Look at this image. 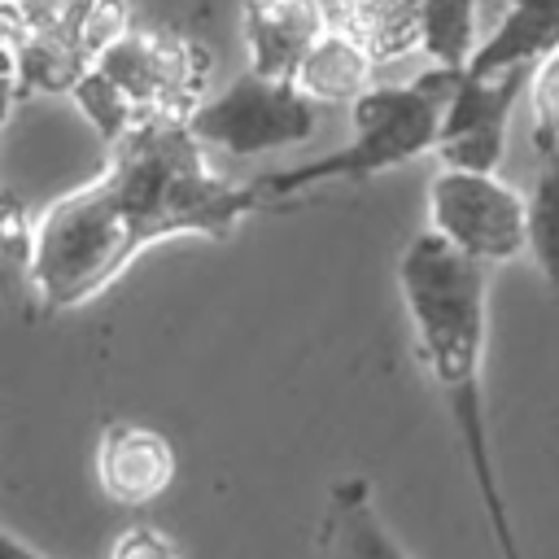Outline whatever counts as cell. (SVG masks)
Wrapping results in <instances>:
<instances>
[{"mask_svg": "<svg viewBox=\"0 0 559 559\" xmlns=\"http://www.w3.org/2000/svg\"><path fill=\"white\" fill-rule=\"evenodd\" d=\"M258 205L253 183H227L183 122L131 131L96 179L57 197L31 227V288L44 314L96 301L148 245L223 240Z\"/></svg>", "mask_w": 559, "mask_h": 559, "instance_id": "1", "label": "cell"}, {"mask_svg": "<svg viewBox=\"0 0 559 559\" xmlns=\"http://www.w3.org/2000/svg\"><path fill=\"white\" fill-rule=\"evenodd\" d=\"M397 293L415 332V354L445 397L459 445L472 467L493 546L502 559H524L511 511L498 485V463L485 419V345H489V271L454 253L428 227L397 258Z\"/></svg>", "mask_w": 559, "mask_h": 559, "instance_id": "2", "label": "cell"}, {"mask_svg": "<svg viewBox=\"0 0 559 559\" xmlns=\"http://www.w3.org/2000/svg\"><path fill=\"white\" fill-rule=\"evenodd\" d=\"M454 79L459 74L424 70L411 83H384V87L371 83L349 105V140L314 162H301V166L258 179L253 183L258 205L301 197L319 183H354V179H371L393 166L419 162L424 153L437 148V127H441L445 100L454 92Z\"/></svg>", "mask_w": 559, "mask_h": 559, "instance_id": "3", "label": "cell"}, {"mask_svg": "<svg viewBox=\"0 0 559 559\" xmlns=\"http://www.w3.org/2000/svg\"><path fill=\"white\" fill-rule=\"evenodd\" d=\"M92 70L122 92L144 127L188 122V114L205 100L210 52L183 31L131 26L92 61Z\"/></svg>", "mask_w": 559, "mask_h": 559, "instance_id": "4", "label": "cell"}, {"mask_svg": "<svg viewBox=\"0 0 559 559\" xmlns=\"http://www.w3.org/2000/svg\"><path fill=\"white\" fill-rule=\"evenodd\" d=\"M183 127L201 148H218L227 157H262L310 140L319 114L293 87V79H262L245 70L223 92L205 96Z\"/></svg>", "mask_w": 559, "mask_h": 559, "instance_id": "5", "label": "cell"}, {"mask_svg": "<svg viewBox=\"0 0 559 559\" xmlns=\"http://www.w3.org/2000/svg\"><path fill=\"white\" fill-rule=\"evenodd\" d=\"M428 231L467 262L493 271L524 258V197L498 175L437 170L428 179Z\"/></svg>", "mask_w": 559, "mask_h": 559, "instance_id": "6", "label": "cell"}, {"mask_svg": "<svg viewBox=\"0 0 559 559\" xmlns=\"http://www.w3.org/2000/svg\"><path fill=\"white\" fill-rule=\"evenodd\" d=\"M533 70H507V74H459L454 92L445 100L441 127H437V162L445 170H472V175H498L507 153V127L520 92H528Z\"/></svg>", "mask_w": 559, "mask_h": 559, "instance_id": "7", "label": "cell"}, {"mask_svg": "<svg viewBox=\"0 0 559 559\" xmlns=\"http://www.w3.org/2000/svg\"><path fill=\"white\" fill-rule=\"evenodd\" d=\"M96 480L105 498L122 507H148L175 480V445L148 424L114 419L96 441Z\"/></svg>", "mask_w": 559, "mask_h": 559, "instance_id": "8", "label": "cell"}, {"mask_svg": "<svg viewBox=\"0 0 559 559\" xmlns=\"http://www.w3.org/2000/svg\"><path fill=\"white\" fill-rule=\"evenodd\" d=\"M245 57L262 79H293L328 31L323 0H245Z\"/></svg>", "mask_w": 559, "mask_h": 559, "instance_id": "9", "label": "cell"}, {"mask_svg": "<svg viewBox=\"0 0 559 559\" xmlns=\"http://www.w3.org/2000/svg\"><path fill=\"white\" fill-rule=\"evenodd\" d=\"M559 48V0H511L502 22L480 35V48L472 52L463 74L489 79L507 70H533Z\"/></svg>", "mask_w": 559, "mask_h": 559, "instance_id": "10", "label": "cell"}, {"mask_svg": "<svg viewBox=\"0 0 559 559\" xmlns=\"http://www.w3.org/2000/svg\"><path fill=\"white\" fill-rule=\"evenodd\" d=\"M328 31L354 39L376 66L419 48V0H323Z\"/></svg>", "mask_w": 559, "mask_h": 559, "instance_id": "11", "label": "cell"}, {"mask_svg": "<svg viewBox=\"0 0 559 559\" xmlns=\"http://www.w3.org/2000/svg\"><path fill=\"white\" fill-rule=\"evenodd\" d=\"M371 70L376 61L345 35L323 31L319 44L301 57L293 87L310 100V105H354L367 87H371Z\"/></svg>", "mask_w": 559, "mask_h": 559, "instance_id": "12", "label": "cell"}, {"mask_svg": "<svg viewBox=\"0 0 559 559\" xmlns=\"http://www.w3.org/2000/svg\"><path fill=\"white\" fill-rule=\"evenodd\" d=\"M328 542L336 559H406L397 537L384 528L371 485L367 480H341L328 502Z\"/></svg>", "mask_w": 559, "mask_h": 559, "instance_id": "13", "label": "cell"}, {"mask_svg": "<svg viewBox=\"0 0 559 559\" xmlns=\"http://www.w3.org/2000/svg\"><path fill=\"white\" fill-rule=\"evenodd\" d=\"M480 48V9L476 0H419V52L432 70L463 74Z\"/></svg>", "mask_w": 559, "mask_h": 559, "instance_id": "14", "label": "cell"}, {"mask_svg": "<svg viewBox=\"0 0 559 559\" xmlns=\"http://www.w3.org/2000/svg\"><path fill=\"white\" fill-rule=\"evenodd\" d=\"M524 253L533 258L537 275L559 288V148L546 153L528 197H524Z\"/></svg>", "mask_w": 559, "mask_h": 559, "instance_id": "15", "label": "cell"}, {"mask_svg": "<svg viewBox=\"0 0 559 559\" xmlns=\"http://www.w3.org/2000/svg\"><path fill=\"white\" fill-rule=\"evenodd\" d=\"M528 105H533V144L537 153L559 148V48L533 66L528 74Z\"/></svg>", "mask_w": 559, "mask_h": 559, "instance_id": "16", "label": "cell"}, {"mask_svg": "<svg viewBox=\"0 0 559 559\" xmlns=\"http://www.w3.org/2000/svg\"><path fill=\"white\" fill-rule=\"evenodd\" d=\"M109 559H179V550H175V542L162 528H153V524H127L114 537Z\"/></svg>", "mask_w": 559, "mask_h": 559, "instance_id": "17", "label": "cell"}, {"mask_svg": "<svg viewBox=\"0 0 559 559\" xmlns=\"http://www.w3.org/2000/svg\"><path fill=\"white\" fill-rule=\"evenodd\" d=\"M0 559H44L39 550H31L22 537H13V533H4L0 528Z\"/></svg>", "mask_w": 559, "mask_h": 559, "instance_id": "18", "label": "cell"}, {"mask_svg": "<svg viewBox=\"0 0 559 559\" xmlns=\"http://www.w3.org/2000/svg\"><path fill=\"white\" fill-rule=\"evenodd\" d=\"M0 4H4V0H0Z\"/></svg>", "mask_w": 559, "mask_h": 559, "instance_id": "19", "label": "cell"}]
</instances>
